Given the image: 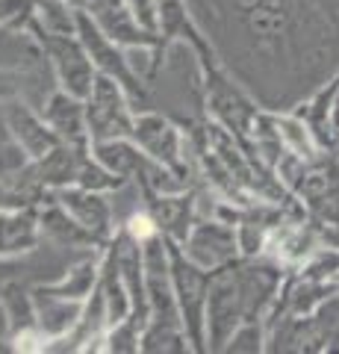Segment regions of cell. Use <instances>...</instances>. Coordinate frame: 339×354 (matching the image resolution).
<instances>
[]
</instances>
